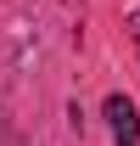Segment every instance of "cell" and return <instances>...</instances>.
I'll list each match as a JSON object with an SVG mask.
<instances>
[{"label":"cell","mask_w":140,"mask_h":146,"mask_svg":"<svg viewBox=\"0 0 140 146\" xmlns=\"http://www.w3.org/2000/svg\"><path fill=\"white\" fill-rule=\"evenodd\" d=\"M106 124H112V141L118 146H140V118L129 96H106Z\"/></svg>","instance_id":"cell-1"},{"label":"cell","mask_w":140,"mask_h":146,"mask_svg":"<svg viewBox=\"0 0 140 146\" xmlns=\"http://www.w3.org/2000/svg\"><path fill=\"white\" fill-rule=\"evenodd\" d=\"M129 39H135V51H140V6L129 11Z\"/></svg>","instance_id":"cell-2"}]
</instances>
